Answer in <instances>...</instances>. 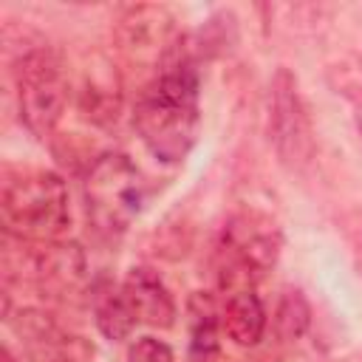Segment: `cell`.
<instances>
[{"label":"cell","mask_w":362,"mask_h":362,"mask_svg":"<svg viewBox=\"0 0 362 362\" xmlns=\"http://www.w3.org/2000/svg\"><path fill=\"white\" fill-rule=\"evenodd\" d=\"M187 322H189V359L192 362H209L218 351V325L221 311L215 308V300L204 291H195L187 300Z\"/></svg>","instance_id":"cell-12"},{"label":"cell","mask_w":362,"mask_h":362,"mask_svg":"<svg viewBox=\"0 0 362 362\" xmlns=\"http://www.w3.org/2000/svg\"><path fill=\"white\" fill-rule=\"evenodd\" d=\"M127 359H130V362H175L170 345L161 342V339H156V337H139V339L130 345Z\"/></svg>","instance_id":"cell-16"},{"label":"cell","mask_w":362,"mask_h":362,"mask_svg":"<svg viewBox=\"0 0 362 362\" xmlns=\"http://www.w3.org/2000/svg\"><path fill=\"white\" fill-rule=\"evenodd\" d=\"M221 325L229 334L235 345L252 348L263 339L266 331V311L255 288H238L223 294V308H221Z\"/></svg>","instance_id":"cell-11"},{"label":"cell","mask_w":362,"mask_h":362,"mask_svg":"<svg viewBox=\"0 0 362 362\" xmlns=\"http://www.w3.org/2000/svg\"><path fill=\"white\" fill-rule=\"evenodd\" d=\"M308 322H311V308H308L305 297L300 291H286L280 297V305H277V314H274L277 334L283 339H300L305 334Z\"/></svg>","instance_id":"cell-15"},{"label":"cell","mask_w":362,"mask_h":362,"mask_svg":"<svg viewBox=\"0 0 362 362\" xmlns=\"http://www.w3.org/2000/svg\"><path fill=\"white\" fill-rule=\"evenodd\" d=\"M0 362H17V359L11 356V351H8V348H3V351H0Z\"/></svg>","instance_id":"cell-17"},{"label":"cell","mask_w":362,"mask_h":362,"mask_svg":"<svg viewBox=\"0 0 362 362\" xmlns=\"http://www.w3.org/2000/svg\"><path fill=\"white\" fill-rule=\"evenodd\" d=\"M0 218L6 235L23 243H51L71 221L65 181L51 170H6L0 189Z\"/></svg>","instance_id":"cell-2"},{"label":"cell","mask_w":362,"mask_h":362,"mask_svg":"<svg viewBox=\"0 0 362 362\" xmlns=\"http://www.w3.org/2000/svg\"><path fill=\"white\" fill-rule=\"evenodd\" d=\"M113 40H116L119 54L130 65L156 68V74L181 45L173 14L164 6H150V3L130 6L116 20Z\"/></svg>","instance_id":"cell-6"},{"label":"cell","mask_w":362,"mask_h":362,"mask_svg":"<svg viewBox=\"0 0 362 362\" xmlns=\"http://www.w3.org/2000/svg\"><path fill=\"white\" fill-rule=\"evenodd\" d=\"M8 325L23 339L28 362H93V345L85 337L62 331L45 311L23 308L17 317H8Z\"/></svg>","instance_id":"cell-8"},{"label":"cell","mask_w":362,"mask_h":362,"mask_svg":"<svg viewBox=\"0 0 362 362\" xmlns=\"http://www.w3.org/2000/svg\"><path fill=\"white\" fill-rule=\"evenodd\" d=\"M280 229L274 223V218H269L266 212L257 209H243L235 212L221 235V249H218V260L232 263L246 269L249 274L260 277L263 272H269L280 255Z\"/></svg>","instance_id":"cell-7"},{"label":"cell","mask_w":362,"mask_h":362,"mask_svg":"<svg viewBox=\"0 0 362 362\" xmlns=\"http://www.w3.org/2000/svg\"><path fill=\"white\" fill-rule=\"evenodd\" d=\"M198 68L178 45L158 74L139 90L133 124L141 144L161 164H178L195 144L201 110H198Z\"/></svg>","instance_id":"cell-1"},{"label":"cell","mask_w":362,"mask_h":362,"mask_svg":"<svg viewBox=\"0 0 362 362\" xmlns=\"http://www.w3.org/2000/svg\"><path fill=\"white\" fill-rule=\"evenodd\" d=\"M90 226L102 238H119L141 215L147 201V181L124 153H102L82 184Z\"/></svg>","instance_id":"cell-3"},{"label":"cell","mask_w":362,"mask_h":362,"mask_svg":"<svg viewBox=\"0 0 362 362\" xmlns=\"http://www.w3.org/2000/svg\"><path fill=\"white\" fill-rule=\"evenodd\" d=\"M93 317H96V328L102 331V337H107L110 342L127 339L133 334V328L139 325L136 314L130 311L122 286H99L93 294Z\"/></svg>","instance_id":"cell-13"},{"label":"cell","mask_w":362,"mask_h":362,"mask_svg":"<svg viewBox=\"0 0 362 362\" xmlns=\"http://www.w3.org/2000/svg\"><path fill=\"white\" fill-rule=\"evenodd\" d=\"M20 277L48 294L71 291L85 277V255L76 243H25L20 252Z\"/></svg>","instance_id":"cell-9"},{"label":"cell","mask_w":362,"mask_h":362,"mask_svg":"<svg viewBox=\"0 0 362 362\" xmlns=\"http://www.w3.org/2000/svg\"><path fill=\"white\" fill-rule=\"evenodd\" d=\"M359 269H362V263H359Z\"/></svg>","instance_id":"cell-18"},{"label":"cell","mask_w":362,"mask_h":362,"mask_svg":"<svg viewBox=\"0 0 362 362\" xmlns=\"http://www.w3.org/2000/svg\"><path fill=\"white\" fill-rule=\"evenodd\" d=\"M328 85L354 105V124L362 136V57L348 54L328 68Z\"/></svg>","instance_id":"cell-14"},{"label":"cell","mask_w":362,"mask_h":362,"mask_svg":"<svg viewBox=\"0 0 362 362\" xmlns=\"http://www.w3.org/2000/svg\"><path fill=\"white\" fill-rule=\"evenodd\" d=\"M122 291L141 325L170 328L175 322V300L153 269H144V266L130 269L122 283Z\"/></svg>","instance_id":"cell-10"},{"label":"cell","mask_w":362,"mask_h":362,"mask_svg":"<svg viewBox=\"0 0 362 362\" xmlns=\"http://www.w3.org/2000/svg\"><path fill=\"white\" fill-rule=\"evenodd\" d=\"M20 122L37 139H48L68 102V76L62 59L48 45L25 48L14 65Z\"/></svg>","instance_id":"cell-4"},{"label":"cell","mask_w":362,"mask_h":362,"mask_svg":"<svg viewBox=\"0 0 362 362\" xmlns=\"http://www.w3.org/2000/svg\"><path fill=\"white\" fill-rule=\"evenodd\" d=\"M269 139L277 158L291 173H303L311 164L314 127L297 76L288 68H277L269 85Z\"/></svg>","instance_id":"cell-5"}]
</instances>
